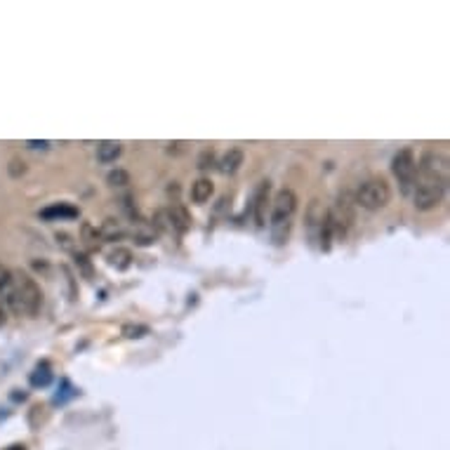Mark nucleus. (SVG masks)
<instances>
[{
    "label": "nucleus",
    "instance_id": "11",
    "mask_svg": "<svg viewBox=\"0 0 450 450\" xmlns=\"http://www.w3.org/2000/svg\"><path fill=\"white\" fill-rule=\"evenodd\" d=\"M212 191H215V187H212L210 180H205V177H201V180H196L194 184H191V201L194 203H208Z\"/></svg>",
    "mask_w": 450,
    "mask_h": 450
},
{
    "label": "nucleus",
    "instance_id": "20",
    "mask_svg": "<svg viewBox=\"0 0 450 450\" xmlns=\"http://www.w3.org/2000/svg\"><path fill=\"white\" fill-rule=\"evenodd\" d=\"M97 238H101V236L97 234V229H94L92 224H83V241H85V246L90 248V250H97L99 248Z\"/></svg>",
    "mask_w": 450,
    "mask_h": 450
},
{
    "label": "nucleus",
    "instance_id": "5",
    "mask_svg": "<svg viewBox=\"0 0 450 450\" xmlns=\"http://www.w3.org/2000/svg\"><path fill=\"white\" fill-rule=\"evenodd\" d=\"M297 210V196L292 189H281L274 198V210H271V222H292V215Z\"/></svg>",
    "mask_w": 450,
    "mask_h": 450
},
{
    "label": "nucleus",
    "instance_id": "22",
    "mask_svg": "<svg viewBox=\"0 0 450 450\" xmlns=\"http://www.w3.org/2000/svg\"><path fill=\"white\" fill-rule=\"evenodd\" d=\"M7 172H10L12 177H21L26 172V163L24 160H19V158H12L10 160V168H7Z\"/></svg>",
    "mask_w": 450,
    "mask_h": 450
},
{
    "label": "nucleus",
    "instance_id": "21",
    "mask_svg": "<svg viewBox=\"0 0 450 450\" xmlns=\"http://www.w3.org/2000/svg\"><path fill=\"white\" fill-rule=\"evenodd\" d=\"M73 257H76V264L80 267V271H83V274L90 278L92 276V264H90V260H87V255H83V253H73Z\"/></svg>",
    "mask_w": 450,
    "mask_h": 450
},
{
    "label": "nucleus",
    "instance_id": "24",
    "mask_svg": "<svg viewBox=\"0 0 450 450\" xmlns=\"http://www.w3.org/2000/svg\"><path fill=\"white\" fill-rule=\"evenodd\" d=\"M57 241L62 243V248L71 250V253H76V246H73V238L69 234H57Z\"/></svg>",
    "mask_w": 450,
    "mask_h": 450
},
{
    "label": "nucleus",
    "instance_id": "8",
    "mask_svg": "<svg viewBox=\"0 0 450 450\" xmlns=\"http://www.w3.org/2000/svg\"><path fill=\"white\" fill-rule=\"evenodd\" d=\"M168 215H170V224H172V234H184L191 226V215L184 205L168 208Z\"/></svg>",
    "mask_w": 450,
    "mask_h": 450
},
{
    "label": "nucleus",
    "instance_id": "25",
    "mask_svg": "<svg viewBox=\"0 0 450 450\" xmlns=\"http://www.w3.org/2000/svg\"><path fill=\"white\" fill-rule=\"evenodd\" d=\"M28 146H31V149H48L50 142H28Z\"/></svg>",
    "mask_w": 450,
    "mask_h": 450
},
{
    "label": "nucleus",
    "instance_id": "17",
    "mask_svg": "<svg viewBox=\"0 0 450 450\" xmlns=\"http://www.w3.org/2000/svg\"><path fill=\"white\" fill-rule=\"evenodd\" d=\"M106 184H109V187H128V184H130V175L125 172V170L116 168V170H111V172L106 175Z\"/></svg>",
    "mask_w": 450,
    "mask_h": 450
},
{
    "label": "nucleus",
    "instance_id": "16",
    "mask_svg": "<svg viewBox=\"0 0 450 450\" xmlns=\"http://www.w3.org/2000/svg\"><path fill=\"white\" fill-rule=\"evenodd\" d=\"M50 380H53V373H50V366L43 363L31 373V385L33 387H48Z\"/></svg>",
    "mask_w": 450,
    "mask_h": 450
},
{
    "label": "nucleus",
    "instance_id": "3",
    "mask_svg": "<svg viewBox=\"0 0 450 450\" xmlns=\"http://www.w3.org/2000/svg\"><path fill=\"white\" fill-rule=\"evenodd\" d=\"M353 201L363 210L378 212L382 208H387L389 201H392V189H389V184L382 180V177H371V180H366L356 189V198H353Z\"/></svg>",
    "mask_w": 450,
    "mask_h": 450
},
{
    "label": "nucleus",
    "instance_id": "10",
    "mask_svg": "<svg viewBox=\"0 0 450 450\" xmlns=\"http://www.w3.org/2000/svg\"><path fill=\"white\" fill-rule=\"evenodd\" d=\"M243 160H246V156H243L241 149H229L222 156V160H219V172H224V175L238 172V168L243 165Z\"/></svg>",
    "mask_w": 450,
    "mask_h": 450
},
{
    "label": "nucleus",
    "instance_id": "7",
    "mask_svg": "<svg viewBox=\"0 0 450 450\" xmlns=\"http://www.w3.org/2000/svg\"><path fill=\"white\" fill-rule=\"evenodd\" d=\"M269 191H271L269 180L260 182V187H257V191H255V219H257V226H264V224H267Z\"/></svg>",
    "mask_w": 450,
    "mask_h": 450
},
{
    "label": "nucleus",
    "instance_id": "9",
    "mask_svg": "<svg viewBox=\"0 0 450 450\" xmlns=\"http://www.w3.org/2000/svg\"><path fill=\"white\" fill-rule=\"evenodd\" d=\"M78 215H80L78 208H73L69 203H55V205H50V208L40 210L43 219H76Z\"/></svg>",
    "mask_w": 450,
    "mask_h": 450
},
{
    "label": "nucleus",
    "instance_id": "12",
    "mask_svg": "<svg viewBox=\"0 0 450 450\" xmlns=\"http://www.w3.org/2000/svg\"><path fill=\"white\" fill-rule=\"evenodd\" d=\"M123 153L121 142H99L97 144V158L99 163H116V158Z\"/></svg>",
    "mask_w": 450,
    "mask_h": 450
},
{
    "label": "nucleus",
    "instance_id": "23",
    "mask_svg": "<svg viewBox=\"0 0 450 450\" xmlns=\"http://www.w3.org/2000/svg\"><path fill=\"white\" fill-rule=\"evenodd\" d=\"M212 160H215V156H212V151L205 149V151L201 153V158H198V168H201V170H208V168L212 165Z\"/></svg>",
    "mask_w": 450,
    "mask_h": 450
},
{
    "label": "nucleus",
    "instance_id": "6",
    "mask_svg": "<svg viewBox=\"0 0 450 450\" xmlns=\"http://www.w3.org/2000/svg\"><path fill=\"white\" fill-rule=\"evenodd\" d=\"M0 297L7 304L10 312H14L17 316H21L19 302L14 297V287H12V269H7L3 262H0Z\"/></svg>",
    "mask_w": 450,
    "mask_h": 450
},
{
    "label": "nucleus",
    "instance_id": "2",
    "mask_svg": "<svg viewBox=\"0 0 450 450\" xmlns=\"http://www.w3.org/2000/svg\"><path fill=\"white\" fill-rule=\"evenodd\" d=\"M12 287H14V297H17V302H19L21 314L35 316L40 312V307H43L40 285L35 283L26 271H21V269L12 271Z\"/></svg>",
    "mask_w": 450,
    "mask_h": 450
},
{
    "label": "nucleus",
    "instance_id": "4",
    "mask_svg": "<svg viewBox=\"0 0 450 450\" xmlns=\"http://www.w3.org/2000/svg\"><path fill=\"white\" fill-rule=\"evenodd\" d=\"M392 172L398 180V187H401L403 196H412V189H415L417 182V160L412 149H401L392 160Z\"/></svg>",
    "mask_w": 450,
    "mask_h": 450
},
{
    "label": "nucleus",
    "instance_id": "1",
    "mask_svg": "<svg viewBox=\"0 0 450 450\" xmlns=\"http://www.w3.org/2000/svg\"><path fill=\"white\" fill-rule=\"evenodd\" d=\"M419 180L412 189V201L417 210H434L439 208L448 189V160L441 153H427L422 163L417 165Z\"/></svg>",
    "mask_w": 450,
    "mask_h": 450
},
{
    "label": "nucleus",
    "instance_id": "26",
    "mask_svg": "<svg viewBox=\"0 0 450 450\" xmlns=\"http://www.w3.org/2000/svg\"><path fill=\"white\" fill-rule=\"evenodd\" d=\"M5 321H7V316H5V309H3V304H0V328L5 326Z\"/></svg>",
    "mask_w": 450,
    "mask_h": 450
},
{
    "label": "nucleus",
    "instance_id": "14",
    "mask_svg": "<svg viewBox=\"0 0 450 450\" xmlns=\"http://www.w3.org/2000/svg\"><path fill=\"white\" fill-rule=\"evenodd\" d=\"M132 236H135V243L137 246H151V243H156V229H153L151 224H142L139 222L137 229L132 231Z\"/></svg>",
    "mask_w": 450,
    "mask_h": 450
},
{
    "label": "nucleus",
    "instance_id": "18",
    "mask_svg": "<svg viewBox=\"0 0 450 450\" xmlns=\"http://www.w3.org/2000/svg\"><path fill=\"white\" fill-rule=\"evenodd\" d=\"M121 226H118V222L116 219H106L104 224H101V231H99V236L101 238H106V241H116V238H121Z\"/></svg>",
    "mask_w": 450,
    "mask_h": 450
},
{
    "label": "nucleus",
    "instance_id": "19",
    "mask_svg": "<svg viewBox=\"0 0 450 450\" xmlns=\"http://www.w3.org/2000/svg\"><path fill=\"white\" fill-rule=\"evenodd\" d=\"M123 335L128 339H142L149 335V328L139 326V323H128V326H123Z\"/></svg>",
    "mask_w": 450,
    "mask_h": 450
},
{
    "label": "nucleus",
    "instance_id": "13",
    "mask_svg": "<svg viewBox=\"0 0 450 450\" xmlns=\"http://www.w3.org/2000/svg\"><path fill=\"white\" fill-rule=\"evenodd\" d=\"M109 264H111L114 269L118 271H125V269H130V264H132V253L128 248H116L111 255H109Z\"/></svg>",
    "mask_w": 450,
    "mask_h": 450
},
{
    "label": "nucleus",
    "instance_id": "15",
    "mask_svg": "<svg viewBox=\"0 0 450 450\" xmlns=\"http://www.w3.org/2000/svg\"><path fill=\"white\" fill-rule=\"evenodd\" d=\"M290 229L292 222H271V241H274V246H285L287 238H290Z\"/></svg>",
    "mask_w": 450,
    "mask_h": 450
}]
</instances>
